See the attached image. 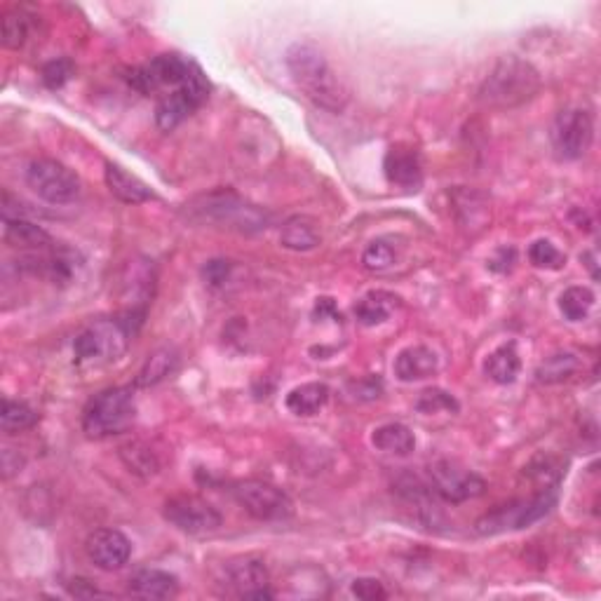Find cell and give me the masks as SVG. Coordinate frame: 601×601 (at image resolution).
Returning a JSON list of instances; mask_svg holds the SVG:
<instances>
[{
	"mask_svg": "<svg viewBox=\"0 0 601 601\" xmlns=\"http://www.w3.org/2000/svg\"><path fill=\"white\" fill-rule=\"evenodd\" d=\"M484 371L491 381L501 383V386L515 383L519 371H522V360H519L515 343H503L501 348H496L494 353L486 357Z\"/></svg>",
	"mask_w": 601,
	"mask_h": 601,
	"instance_id": "22",
	"label": "cell"
},
{
	"mask_svg": "<svg viewBox=\"0 0 601 601\" xmlns=\"http://www.w3.org/2000/svg\"><path fill=\"white\" fill-rule=\"evenodd\" d=\"M36 423H38V414L29 407V404L3 400V409H0V428H3L5 435H17V432L33 428Z\"/></svg>",
	"mask_w": 601,
	"mask_h": 601,
	"instance_id": "29",
	"label": "cell"
},
{
	"mask_svg": "<svg viewBox=\"0 0 601 601\" xmlns=\"http://www.w3.org/2000/svg\"><path fill=\"white\" fill-rule=\"evenodd\" d=\"M383 170H386V177L390 184L402 188H414L421 184L423 179L421 155H418L416 148H409V146L390 148L386 155V162H383Z\"/></svg>",
	"mask_w": 601,
	"mask_h": 601,
	"instance_id": "16",
	"label": "cell"
},
{
	"mask_svg": "<svg viewBox=\"0 0 601 601\" xmlns=\"http://www.w3.org/2000/svg\"><path fill=\"white\" fill-rule=\"evenodd\" d=\"M134 336L127 332V327L116 317L111 320H97L73 341V355L78 364H104L118 360L125 353Z\"/></svg>",
	"mask_w": 601,
	"mask_h": 601,
	"instance_id": "4",
	"label": "cell"
},
{
	"mask_svg": "<svg viewBox=\"0 0 601 601\" xmlns=\"http://www.w3.org/2000/svg\"><path fill=\"white\" fill-rule=\"evenodd\" d=\"M353 594L357 599L364 601H376V599H386L388 592L383 587L381 580L376 578H357L353 580Z\"/></svg>",
	"mask_w": 601,
	"mask_h": 601,
	"instance_id": "37",
	"label": "cell"
},
{
	"mask_svg": "<svg viewBox=\"0 0 601 601\" xmlns=\"http://www.w3.org/2000/svg\"><path fill=\"white\" fill-rule=\"evenodd\" d=\"M395 261H397V249L390 245L388 240H374L362 254L364 268L376 270V273L393 268Z\"/></svg>",
	"mask_w": 601,
	"mask_h": 601,
	"instance_id": "32",
	"label": "cell"
},
{
	"mask_svg": "<svg viewBox=\"0 0 601 601\" xmlns=\"http://www.w3.org/2000/svg\"><path fill=\"white\" fill-rule=\"evenodd\" d=\"M209 97V83L202 76V71L193 64L188 78L179 87H174V92L165 94L155 106V125L162 132H172L184 123L188 116H193L198 108L205 104Z\"/></svg>",
	"mask_w": 601,
	"mask_h": 601,
	"instance_id": "5",
	"label": "cell"
},
{
	"mask_svg": "<svg viewBox=\"0 0 601 601\" xmlns=\"http://www.w3.org/2000/svg\"><path fill=\"white\" fill-rule=\"evenodd\" d=\"M26 184L50 205H69L80 195L78 174L52 158H38L26 167Z\"/></svg>",
	"mask_w": 601,
	"mask_h": 601,
	"instance_id": "7",
	"label": "cell"
},
{
	"mask_svg": "<svg viewBox=\"0 0 601 601\" xmlns=\"http://www.w3.org/2000/svg\"><path fill=\"white\" fill-rule=\"evenodd\" d=\"M120 456L130 472L141 477H151L155 472H160V458L155 451L144 442H130L125 447H120Z\"/></svg>",
	"mask_w": 601,
	"mask_h": 601,
	"instance_id": "28",
	"label": "cell"
},
{
	"mask_svg": "<svg viewBox=\"0 0 601 601\" xmlns=\"http://www.w3.org/2000/svg\"><path fill=\"white\" fill-rule=\"evenodd\" d=\"M552 505H555V491H538L529 501L503 505V508H496L494 512H489V515H484L477 522V533H482V536H494V533L524 529V526L538 522L540 517L548 515Z\"/></svg>",
	"mask_w": 601,
	"mask_h": 601,
	"instance_id": "8",
	"label": "cell"
},
{
	"mask_svg": "<svg viewBox=\"0 0 601 601\" xmlns=\"http://www.w3.org/2000/svg\"><path fill=\"white\" fill-rule=\"evenodd\" d=\"M280 242L292 252H310L322 242V233L317 228V221L310 216H292L282 226Z\"/></svg>",
	"mask_w": 601,
	"mask_h": 601,
	"instance_id": "21",
	"label": "cell"
},
{
	"mask_svg": "<svg viewBox=\"0 0 601 601\" xmlns=\"http://www.w3.org/2000/svg\"><path fill=\"white\" fill-rule=\"evenodd\" d=\"M137 418V404L130 388H108L87 404L83 411V430L87 437L104 440V437L123 435L132 428Z\"/></svg>",
	"mask_w": 601,
	"mask_h": 601,
	"instance_id": "3",
	"label": "cell"
},
{
	"mask_svg": "<svg viewBox=\"0 0 601 601\" xmlns=\"http://www.w3.org/2000/svg\"><path fill=\"white\" fill-rule=\"evenodd\" d=\"M231 494L247 515L259 522H282L292 517L294 503L280 486L261 482V479H242L235 482Z\"/></svg>",
	"mask_w": 601,
	"mask_h": 601,
	"instance_id": "6",
	"label": "cell"
},
{
	"mask_svg": "<svg viewBox=\"0 0 601 601\" xmlns=\"http://www.w3.org/2000/svg\"><path fill=\"white\" fill-rule=\"evenodd\" d=\"M594 306V294L587 287H569L559 296V310H562L566 320L583 322Z\"/></svg>",
	"mask_w": 601,
	"mask_h": 601,
	"instance_id": "31",
	"label": "cell"
},
{
	"mask_svg": "<svg viewBox=\"0 0 601 601\" xmlns=\"http://www.w3.org/2000/svg\"><path fill=\"white\" fill-rule=\"evenodd\" d=\"M87 557L92 559L94 566H99L101 571H118L130 562L132 557V543L125 533L116 529H99L90 533L85 543Z\"/></svg>",
	"mask_w": 601,
	"mask_h": 601,
	"instance_id": "15",
	"label": "cell"
},
{
	"mask_svg": "<svg viewBox=\"0 0 601 601\" xmlns=\"http://www.w3.org/2000/svg\"><path fill=\"white\" fill-rule=\"evenodd\" d=\"M177 367H179L177 350H172V348L155 350L153 355H148L144 369L139 371L137 386L139 388L158 386V383L165 381V378H170L174 371H177Z\"/></svg>",
	"mask_w": 601,
	"mask_h": 601,
	"instance_id": "24",
	"label": "cell"
},
{
	"mask_svg": "<svg viewBox=\"0 0 601 601\" xmlns=\"http://www.w3.org/2000/svg\"><path fill=\"white\" fill-rule=\"evenodd\" d=\"M130 592L141 599H170L179 592V580L160 569H141L130 578Z\"/></svg>",
	"mask_w": 601,
	"mask_h": 601,
	"instance_id": "19",
	"label": "cell"
},
{
	"mask_svg": "<svg viewBox=\"0 0 601 601\" xmlns=\"http://www.w3.org/2000/svg\"><path fill=\"white\" fill-rule=\"evenodd\" d=\"M287 69L303 94L324 111L341 113L348 104V90L336 76L320 47L313 43H294L285 54Z\"/></svg>",
	"mask_w": 601,
	"mask_h": 601,
	"instance_id": "1",
	"label": "cell"
},
{
	"mask_svg": "<svg viewBox=\"0 0 601 601\" xmlns=\"http://www.w3.org/2000/svg\"><path fill=\"white\" fill-rule=\"evenodd\" d=\"M540 73L522 57H501L479 87V101L489 108H517L536 97Z\"/></svg>",
	"mask_w": 601,
	"mask_h": 601,
	"instance_id": "2",
	"label": "cell"
},
{
	"mask_svg": "<svg viewBox=\"0 0 601 601\" xmlns=\"http://www.w3.org/2000/svg\"><path fill=\"white\" fill-rule=\"evenodd\" d=\"M165 519L174 529L188 533V536H207V533L219 531L224 524V517L212 503L191 494L170 498L165 503Z\"/></svg>",
	"mask_w": 601,
	"mask_h": 601,
	"instance_id": "9",
	"label": "cell"
},
{
	"mask_svg": "<svg viewBox=\"0 0 601 601\" xmlns=\"http://www.w3.org/2000/svg\"><path fill=\"white\" fill-rule=\"evenodd\" d=\"M329 400V388L324 383H303L287 395V409L294 416H313Z\"/></svg>",
	"mask_w": 601,
	"mask_h": 601,
	"instance_id": "25",
	"label": "cell"
},
{
	"mask_svg": "<svg viewBox=\"0 0 601 601\" xmlns=\"http://www.w3.org/2000/svg\"><path fill=\"white\" fill-rule=\"evenodd\" d=\"M594 139L592 113L585 108H566L552 125V144L559 158L578 160L590 151Z\"/></svg>",
	"mask_w": 601,
	"mask_h": 601,
	"instance_id": "11",
	"label": "cell"
},
{
	"mask_svg": "<svg viewBox=\"0 0 601 601\" xmlns=\"http://www.w3.org/2000/svg\"><path fill=\"white\" fill-rule=\"evenodd\" d=\"M580 369V357L576 353H555L550 355L548 360L540 364L536 371L538 383H545V386H557V383L569 381L571 376H576Z\"/></svg>",
	"mask_w": 601,
	"mask_h": 601,
	"instance_id": "26",
	"label": "cell"
},
{
	"mask_svg": "<svg viewBox=\"0 0 601 601\" xmlns=\"http://www.w3.org/2000/svg\"><path fill=\"white\" fill-rule=\"evenodd\" d=\"M395 376L400 378L402 383H414V381H423V378H430L440 369V357H437L435 350H430L428 346H411L404 348L400 355L395 357Z\"/></svg>",
	"mask_w": 601,
	"mask_h": 601,
	"instance_id": "17",
	"label": "cell"
},
{
	"mask_svg": "<svg viewBox=\"0 0 601 601\" xmlns=\"http://www.w3.org/2000/svg\"><path fill=\"white\" fill-rule=\"evenodd\" d=\"M226 585L242 599H273L275 592L268 587V571L254 557L233 559L224 571Z\"/></svg>",
	"mask_w": 601,
	"mask_h": 601,
	"instance_id": "14",
	"label": "cell"
},
{
	"mask_svg": "<svg viewBox=\"0 0 601 601\" xmlns=\"http://www.w3.org/2000/svg\"><path fill=\"white\" fill-rule=\"evenodd\" d=\"M198 212L209 221H219L228 228H238L242 233H256L268 226V214L259 207L247 205L235 193H214L202 200Z\"/></svg>",
	"mask_w": 601,
	"mask_h": 601,
	"instance_id": "10",
	"label": "cell"
},
{
	"mask_svg": "<svg viewBox=\"0 0 601 601\" xmlns=\"http://www.w3.org/2000/svg\"><path fill=\"white\" fill-rule=\"evenodd\" d=\"M31 15L26 10H10L8 15L3 17V45L8 50H19L24 47L26 40L31 36Z\"/></svg>",
	"mask_w": 601,
	"mask_h": 601,
	"instance_id": "30",
	"label": "cell"
},
{
	"mask_svg": "<svg viewBox=\"0 0 601 601\" xmlns=\"http://www.w3.org/2000/svg\"><path fill=\"white\" fill-rule=\"evenodd\" d=\"M191 69L193 64L186 62L179 54H158V57L151 59L148 64L139 66V69H132L127 80H130V85L137 92L151 94L167 85L179 87L188 78Z\"/></svg>",
	"mask_w": 601,
	"mask_h": 601,
	"instance_id": "13",
	"label": "cell"
},
{
	"mask_svg": "<svg viewBox=\"0 0 601 601\" xmlns=\"http://www.w3.org/2000/svg\"><path fill=\"white\" fill-rule=\"evenodd\" d=\"M3 235L5 242L15 249H24V252H45L52 245V238L33 221L22 219H5L3 221Z\"/></svg>",
	"mask_w": 601,
	"mask_h": 601,
	"instance_id": "20",
	"label": "cell"
},
{
	"mask_svg": "<svg viewBox=\"0 0 601 601\" xmlns=\"http://www.w3.org/2000/svg\"><path fill=\"white\" fill-rule=\"evenodd\" d=\"M371 444L383 454L393 456H409L416 449V437L407 425L402 423H386L381 428L374 430L371 435Z\"/></svg>",
	"mask_w": 601,
	"mask_h": 601,
	"instance_id": "23",
	"label": "cell"
},
{
	"mask_svg": "<svg viewBox=\"0 0 601 601\" xmlns=\"http://www.w3.org/2000/svg\"><path fill=\"white\" fill-rule=\"evenodd\" d=\"M315 315H317V317H327V315H332L334 320H341V313H339V310H336V306H334V301H332V299H317Z\"/></svg>",
	"mask_w": 601,
	"mask_h": 601,
	"instance_id": "38",
	"label": "cell"
},
{
	"mask_svg": "<svg viewBox=\"0 0 601 601\" xmlns=\"http://www.w3.org/2000/svg\"><path fill=\"white\" fill-rule=\"evenodd\" d=\"M231 273H233V261H226V259H212L207 261L205 268H202V278H205L207 285L212 287L226 285V280L231 278Z\"/></svg>",
	"mask_w": 601,
	"mask_h": 601,
	"instance_id": "36",
	"label": "cell"
},
{
	"mask_svg": "<svg viewBox=\"0 0 601 601\" xmlns=\"http://www.w3.org/2000/svg\"><path fill=\"white\" fill-rule=\"evenodd\" d=\"M395 296L386 292H371L364 299L357 301L355 306V317L360 320L364 327H376V324L386 322L390 313L395 308Z\"/></svg>",
	"mask_w": 601,
	"mask_h": 601,
	"instance_id": "27",
	"label": "cell"
},
{
	"mask_svg": "<svg viewBox=\"0 0 601 601\" xmlns=\"http://www.w3.org/2000/svg\"><path fill=\"white\" fill-rule=\"evenodd\" d=\"M430 489L447 503H465L479 498L486 491V482L472 470H465L451 461L430 465Z\"/></svg>",
	"mask_w": 601,
	"mask_h": 601,
	"instance_id": "12",
	"label": "cell"
},
{
	"mask_svg": "<svg viewBox=\"0 0 601 601\" xmlns=\"http://www.w3.org/2000/svg\"><path fill=\"white\" fill-rule=\"evenodd\" d=\"M529 259L536 268H548V270H559L566 263V256L552 245L550 240H536L529 247Z\"/></svg>",
	"mask_w": 601,
	"mask_h": 601,
	"instance_id": "34",
	"label": "cell"
},
{
	"mask_svg": "<svg viewBox=\"0 0 601 601\" xmlns=\"http://www.w3.org/2000/svg\"><path fill=\"white\" fill-rule=\"evenodd\" d=\"M76 73V66H73L71 59H52L43 66V83L50 87V90H59L64 87Z\"/></svg>",
	"mask_w": 601,
	"mask_h": 601,
	"instance_id": "35",
	"label": "cell"
},
{
	"mask_svg": "<svg viewBox=\"0 0 601 601\" xmlns=\"http://www.w3.org/2000/svg\"><path fill=\"white\" fill-rule=\"evenodd\" d=\"M104 177L108 191L116 195L120 202H127V205H141V202L155 198L153 191L144 181L137 179L130 172H125L120 165H113V162H106Z\"/></svg>",
	"mask_w": 601,
	"mask_h": 601,
	"instance_id": "18",
	"label": "cell"
},
{
	"mask_svg": "<svg viewBox=\"0 0 601 601\" xmlns=\"http://www.w3.org/2000/svg\"><path fill=\"white\" fill-rule=\"evenodd\" d=\"M416 409L421 411V414H437V411H449V414H456L458 411V402L454 395H449L447 390L442 388H430L423 390L421 397H418Z\"/></svg>",
	"mask_w": 601,
	"mask_h": 601,
	"instance_id": "33",
	"label": "cell"
}]
</instances>
